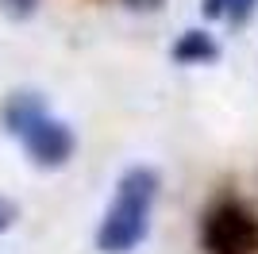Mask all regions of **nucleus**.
<instances>
[{
    "mask_svg": "<svg viewBox=\"0 0 258 254\" xmlns=\"http://www.w3.org/2000/svg\"><path fill=\"white\" fill-rule=\"evenodd\" d=\"M35 116H43V100H39L35 93H16V96H8V104H4V127H8L12 135H20V131L31 123Z\"/></svg>",
    "mask_w": 258,
    "mask_h": 254,
    "instance_id": "5",
    "label": "nucleus"
},
{
    "mask_svg": "<svg viewBox=\"0 0 258 254\" xmlns=\"http://www.w3.org/2000/svg\"><path fill=\"white\" fill-rule=\"evenodd\" d=\"M0 4H4V12H8V16H31L35 12V4H39V0H0Z\"/></svg>",
    "mask_w": 258,
    "mask_h": 254,
    "instance_id": "7",
    "label": "nucleus"
},
{
    "mask_svg": "<svg viewBox=\"0 0 258 254\" xmlns=\"http://www.w3.org/2000/svg\"><path fill=\"white\" fill-rule=\"evenodd\" d=\"M20 139H23L27 154H31L39 166H66L70 154H74V131H70L62 119H50L46 112L35 116L31 123L23 127Z\"/></svg>",
    "mask_w": 258,
    "mask_h": 254,
    "instance_id": "3",
    "label": "nucleus"
},
{
    "mask_svg": "<svg viewBox=\"0 0 258 254\" xmlns=\"http://www.w3.org/2000/svg\"><path fill=\"white\" fill-rule=\"evenodd\" d=\"M158 197V173L151 166H131L119 177L116 201L108 204L97 231V246L104 254H127L151 231V208Z\"/></svg>",
    "mask_w": 258,
    "mask_h": 254,
    "instance_id": "1",
    "label": "nucleus"
},
{
    "mask_svg": "<svg viewBox=\"0 0 258 254\" xmlns=\"http://www.w3.org/2000/svg\"><path fill=\"white\" fill-rule=\"evenodd\" d=\"M12 220H16V204L0 197V231H8V227H12Z\"/></svg>",
    "mask_w": 258,
    "mask_h": 254,
    "instance_id": "8",
    "label": "nucleus"
},
{
    "mask_svg": "<svg viewBox=\"0 0 258 254\" xmlns=\"http://www.w3.org/2000/svg\"><path fill=\"white\" fill-rule=\"evenodd\" d=\"M173 62H181V66H205V62H216L220 58V46H216L212 35L205 31H185L181 39L173 42Z\"/></svg>",
    "mask_w": 258,
    "mask_h": 254,
    "instance_id": "4",
    "label": "nucleus"
},
{
    "mask_svg": "<svg viewBox=\"0 0 258 254\" xmlns=\"http://www.w3.org/2000/svg\"><path fill=\"white\" fill-rule=\"evenodd\" d=\"M208 254H258V220L239 204H220L201 227Z\"/></svg>",
    "mask_w": 258,
    "mask_h": 254,
    "instance_id": "2",
    "label": "nucleus"
},
{
    "mask_svg": "<svg viewBox=\"0 0 258 254\" xmlns=\"http://www.w3.org/2000/svg\"><path fill=\"white\" fill-rule=\"evenodd\" d=\"M254 4L258 0H227V20H235V23H247L250 20V12H254Z\"/></svg>",
    "mask_w": 258,
    "mask_h": 254,
    "instance_id": "6",
    "label": "nucleus"
},
{
    "mask_svg": "<svg viewBox=\"0 0 258 254\" xmlns=\"http://www.w3.org/2000/svg\"><path fill=\"white\" fill-rule=\"evenodd\" d=\"M127 8H147V12H154V8H162V0H127Z\"/></svg>",
    "mask_w": 258,
    "mask_h": 254,
    "instance_id": "9",
    "label": "nucleus"
}]
</instances>
